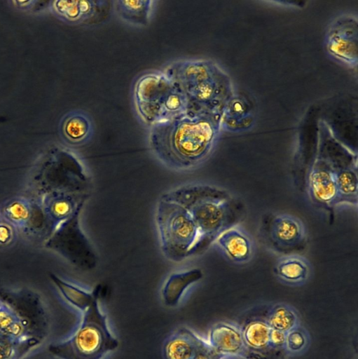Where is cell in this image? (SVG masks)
<instances>
[{"mask_svg":"<svg viewBox=\"0 0 358 359\" xmlns=\"http://www.w3.org/2000/svg\"><path fill=\"white\" fill-rule=\"evenodd\" d=\"M0 309V336L16 341H27L42 337L36 332L39 325L45 326L46 317L39 302L29 303L28 306L10 302L2 299Z\"/></svg>","mask_w":358,"mask_h":359,"instance_id":"cell-10","label":"cell"},{"mask_svg":"<svg viewBox=\"0 0 358 359\" xmlns=\"http://www.w3.org/2000/svg\"><path fill=\"white\" fill-rule=\"evenodd\" d=\"M161 199L185 208L198 230L188 257L205 252L226 229L240 224L246 213L243 202L226 190L209 184H185L164 193Z\"/></svg>","mask_w":358,"mask_h":359,"instance_id":"cell-2","label":"cell"},{"mask_svg":"<svg viewBox=\"0 0 358 359\" xmlns=\"http://www.w3.org/2000/svg\"><path fill=\"white\" fill-rule=\"evenodd\" d=\"M266 319L270 329L285 333L299 325L296 310L284 303H277L267 309Z\"/></svg>","mask_w":358,"mask_h":359,"instance_id":"cell-25","label":"cell"},{"mask_svg":"<svg viewBox=\"0 0 358 359\" xmlns=\"http://www.w3.org/2000/svg\"><path fill=\"white\" fill-rule=\"evenodd\" d=\"M305 183L312 203L332 216L336 207V185L325 142L320 132L317 152L308 167Z\"/></svg>","mask_w":358,"mask_h":359,"instance_id":"cell-9","label":"cell"},{"mask_svg":"<svg viewBox=\"0 0 358 359\" xmlns=\"http://www.w3.org/2000/svg\"><path fill=\"white\" fill-rule=\"evenodd\" d=\"M94 124L89 114L82 109L67 112L60 119L59 133L67 144L79 147L86 144L92 137Z\"/></svg>","mask_w":358,"mask_h":359,"instance_id":"cell-17","label":"cell"},{"mask_svg":"<svg viewBox=\"0 0 358 359\" xmlns=\"http://www.w3.org/2000/svg\"><path fill=\"white\" fill-rule=\"evenodd\" d=\"M49 276L65 300L81 312L85 311L96 298L101 297L103 290L102 284L97 285L92 291L87 292L54 273H50Z\"/></svg>","mask_w":358,"mask_h":359,"instance_id":"cell-23","label":"cell"},{"mask_svg":"<svg viewBox=\"0 0 358 359\" xmlns=\"http://www.w3.org/2000/svg\"><path fill=\"white\" fill-rule=\"evenodd\" d=\"M309 337L306 330L299 325L286 334L285 351L296 354L303 351L308 346Z\"/></svg>","mask_w":358,"mask_h":359,"instance_id":"cell-27","label":"cell"},{"mask_svg":"<svg viewBox=\"0 0 358 359\" xmlns=\"http://www.w3.org/2000/svg\"><path fill=\"white\" fill-rule=\"evenodd\" d=\"M207 341L224 358L247 359L248 353L239 325L229 322L214 324L209 330Z\"/></svg>","mask_w":358,"mask_h":359,"instance_id":"cell-15","label":"cell"},{"mask_svg":"<svg viewBox=\"0 0 358 359\" xmlns=\"http://www.w3.org/2000/svg\"><path fill=\"white\" fill-rule=\"evenodd\" d=\"M81 210L76 211L67 220V233L69 247L67 250L69 259L83 270H92L97 264V254L79 226L78 217Z\"/></svg>","mask_w":358,"mask_h":359,"instance_id":"cell-16","label":"cell"},{"mask_svg":"<svg viewBox=\"0 0 358 359\" xmlns=\"http://www.w3.org/2000/svg\"><path fill=\"white\" fill-rule=\"evenodd\" d=\"M311 272L309 261L300 254L282 255L273 267L275 277L290 285H302L307 281Z\"/></svg>","mask_w":358,"mask_h":359,"instance_id":"cell-18","label":"cell"},{"mask_svg":"<svg viewBox=\"0 0 358 359\" xmlns=\"http://www.w3.org/2000/svg\"><path fill=\"white\" fill-rule=\"evenodd\" d=\"M202 277V271L199 268L172 273L166 280L161 291L164 304L168 307L176 306L185 290L200 280Z\"/></svg>","mask_w":358,"mask_h":359,"instance_id":"cell-20","label":"cell"},{"mask_svg":"<svg viewBox=\"0 0 358 359\" xmlns=\"http://www.w3.org/2000/svg\"><path fill=\"white\" fill-rule=\"evenodd\" d=\"M155 219L165 257L174 262L187 258L198 236V227L189 212L178 203L160 198Z\"/></svg>","mask_w":358,"mask_h":359,"instance_id":"cell-6","label":"cell"},{"mask_svg":"<svg viewBox=\"0 0 358 359\" xmlns=\"http://www.w3.org/2000/svg\"><path fill=\"white\" fill-rule=\"evenodd\" d=\"M221 118L219 115L186 111L149 127V147L166 166L193 169L213 151L221 130Z\"/></svg>","mask_w":358,"mask_h":359,"instance_id":"cell-1","label":"cell"},{"mask_svg":"<svg viewBox=\"0 0 358 359\" xmlns=\"http://www.w3.org/2000/svg\"><path fill=\"white\" fill-rule=\"evenodd\" d=\"M96 298L83 313L82 320L67 340L52 344L48 351L59 359H102L116 350L119 341L111 332L107 318Z\"/></svg>","mask_w":358,"mask_h":359,"instance_id":"cell-5","label":"cell"},{"mask_svg":"<svg viewBox=\"0 0 358 359\" xmlns=\"http://www.w3.org/2000/svg\"><path fill=\"white\" fill-rule=\"evenodd\" d=\"M200 337L187 327H181L163 346L165 359H192Z\"/></svg>","mask_w":358,"mask_h":359,"instance_id":"cell-21","label":"cell"},{"mask_svg":"<svg viewBox=\"0 0 358 359\" xmlns=\"http://www.w3.org/2000/svg\"><path fill=\"white\" fill-rule=\"evenodd\" d=\"M1 306H2V301L0 299V309H1Z\"/></svg>","mask_w":358,"mask_h":359,"instance_id":"cell-31","label":"cell"},{"mask_svg":"<svg viewBox=\"0 0 358 359\" xmlns=\"http://www.w3.org/2000/svg\"><path fill=\"white\" fill-rule=\"evenodd\" d=\"M155 1L151 0H117L113 8L125 22L137 27L147 26L151 18Z\"/></svg>","mask_w":358,"mask_h":359,"instance_id":"cell-22","label":"cell"},{"mask_svg":"<svg viewBox=\"0 0 358 359\" xmlns=\"http://www.w3.org/2000/svg\"><path fill=\"white\" fill-rule=\"evenodd\" d=\"M192 359H224L207 341L200 338Z\"/></svg>","mask_w":358,"mask_h":359,"instance_id":"cell-28","label":"cell"},{"mask_svg":"<svg viewBox=\"0 0 358 359\" xmlns=\"http://www.w3.org/2000/svg\"><path fill=\"white\" fill-rule=\"evenodd\" d=\"M132 97L137 114L149 128L186 111L185 98L163 70H150L136 79Z\"/></svg>","mask_w":358,"mask_h":359,"instance_id":"cell-4","label":"cell"},{"mask_svg":"<svg viewBox=\"0 0 358 359\" xmlns=\"http://www.w3.org/2000/svg\"><path fill=\"white\" fill-rule=\"evenodd\" d=\"M239 326L247 350V359H279L270 348V327L266 314L249 316Z\"/></svg>","mask_w":358,"mask_h":359,"instance_id":"cell-13","label":"cell"},{"mask_svg":"<svg viewBox=\"0 0 358 359\" xmlns=\"http://www.w3.org/2000/svg\"><path fill=\"white\" fill-rule=\"evenodd\" d=\"M176 83L186 102V111L221 116L235 92L228 74L214 61L185 58L163 69Z\"/></svg>","mask_w":358,"mask_h":359,"instance_id":"cell-3","label":"cell"},{"mask_svg":"<svg viewBox=\"0 0 358 359\" xmlns=\"http://www.w3.org/2000/svg\"><path fill=\"white\" fill-rule=\"evenodd\" d=\"M214 244L227 260L237 265L249 263L254 254L253 239L240 224L223 231Z\"/></svg>","mask_w":358,"mask_h":359,"instance_id":"cell-14","label":"cell"},{"mask_svg":"<svg viewBox=\"0 0 358 359\" xmlns=\"http://www.w3.org/2000/svg\"><path fill=\"white\" fill-rule=\"evenodd\" d=\"M286 334L277 330L270 329V346L272 351L277 358L287 353L285 351Z\"/></svg>","mask_w":358,"mask_h":359,"instance_id":"cell-29","label":"cell"},{"mask_svg":"<svg viewBox=\"0 0 358 359\" xmlns=\"http://www.w3.org/2000/svg\"><path fill=\"white\" fill-rule=\"evenodd\" d=\"M16 239V229L4 219L0 220V247H7Z\"/></svg>","mask_w":358,"mask_h":359,"instance_id":"cell-30","label":"cell"},{"mask_svg":"<svg viewBox=\"0 0 358 359\" xmlns=\"http://www.w3.org/2000/svg\"><path fill=\"white\" fill-rule=\"evenodd\" d=\"M259 233L268 248L281 255L300 254L308 245L304 223L289 213H265L261 219Z\"/></svg>","mask_w":358,"mask_h":359,"instance_id":"cell-8","label":"cell"},{"mask_svg":"<svg viewBox=\"0 0 358 359\" xmlns=\"http://www.w3.org/2000/svg\"><path fill=\"white\" fill-rule=\"evenodd\" d=\"M50 10L61 21L75 25H95L104 22L113 8L111 1H53Z\"/></svg>","mask_w":358,"mask_h":359,"instance_id":"cell-12","label":"cell"},{"mask_svg":"<svg viewBox=\"0 0 358 359\" xmlns=\"http://www.w3.org/2000/svg\"><path fill=\"white\" fill-rule=\"evenodd\" d=\"M326 48L331 56L350 67L358 62V19L350 13L336 17L325 36Z\"/></svg>","mask_w":358,"mask_h":359,"instance_id":"cell-11","label":"cell"},{"mask_svg":"<svg viewBox=\"0 0 358 359\" xmlns=\"http://www.w3.org/2000/svg\"><path fill=\"white\" fill-rule=\"evenodd\" d=\"M3 219L15 229L27 228L30 224L33 209L29 201L22 197H15L5 202L1 209Z\"/></svg>","mask_w":358,"mask_h":359,"instance_id":"cell-24","label":"cell"},{"mask_svg":"<svg viewBox=\"0 0 358 359\" xmlns=\"http://www.w3.org/2000/svg\"><path fill=\"white\" fill-rule=\"evenodd\" d=\"M252 106L242 95H234L226 104L221 118V129L229 131L245 130L252 126Z\"/></svg>","mask_w":358,"mask_h":359,"instance_id":"cell-19","label":"cell"},{"mask_svg":"<svg viewBox=\"0 0 358 359\" xmlns=\"http://www.w3.org/2000/svg\"><path fill=\"white\" fill-rule=\"evenodd\" d=\"M41 340L33 338L27 341H16L0 336V359H22Z\"/></svg>","mask_w":358,"mask_h":359,"instance_id":"cell-26","label":"cell"},{"mask_svg":"<svg viewBox=\"0 0 358 359\" xmlns=\"http://www.w3.org/2000/svg\"><path fill=\"white\" fill-rule=\"evenodd\" d=\"M319 131L323 136L333 168L336 185V206L357 205L358 166L357 152L336 138L326 124Z\"/></svg>","mask_w":358,"mask_h":359,"instance_id":"cell-7","label":"cell"}]
</instances>
